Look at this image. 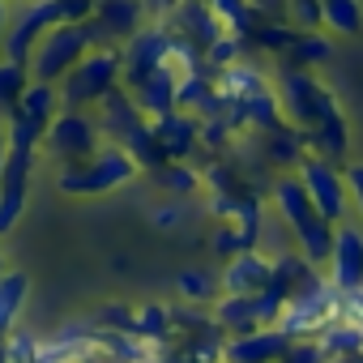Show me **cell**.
<instances>
[{"label":"cell","mask_w":363,"mask_h":363,"mask_svg":"<svg viewBox=\"0 0 363 363\" xmlns=\"http://www.w3.org/2000/svg\"><path fill=\"white\" fill-rule=\"evenodd\" d=\"M320 30L359 35L363 30V0H320Z\"/></svg>","instance_id":"cell-27"},{"label":"cell","mask_w":363,"mask_h":363,"mask_svg":"<svg viewBox=\"0 0 363 363\" xmlns=\"http://www.w3.org/2000/svg\"><path fill=\"white\" fill-rule=\"evenodd\" d=\"M342 316H350V320H359V325H363V286L342 295Z\"/></svg>","instance_id":"cell-33"},{"label":"cell","mask_w":363,"mask_h":363,"mask_svg":"<svg viewBox=\"0 0 363 363\" xmlns=\"http://www.w3.org/2000/svg\"><path fill=\"white\" fill-rule=\"evenodd\" d=\"M5 30H9V0H0V43H5Z\"/></svg>","instance_id":"cell-35"},{"label":"cell","mask_w":363,"mask_h":363,"mask_svg":"<svg viewBox=\"0 0 363 363\" xmlns=\"http://www.w3.org/2000/svg\"><path fill=\"white\" fill-rule=\"evenodd\" d=\"M56 22H65V5H60V0H22V13H18V18H9L5 43H0V56L30 65L35 43H39Z\"/></svg>","instance_id":"cell-9"},{"label":"cell","mask_w":363,"mask_h":363,"mask_svg":"<svg viewBox=\"0 0 363 363\" xmlns=\"http://www.w3.org/2000/svg\"><path fill=\"white\" fill-rule=\"evenodd\" d=\"M116 86H120V48H116V43L90 48V52L56 82L60 103H65V107H77V111H94Z\"/></svg>","instance_id":"cell-3"},{"label":"cell","mask_w":363,"mask_h":363,"mask_svg":"<svg viewBox=\"0 0 363 363\" xmlns=\"http://www.w3.org/2000/svg\"><path fill=\"white\" fill-rule=\"evenodd\" d=\"M274 86H278V99H282L286 124L308 137V150H316L325 158H342L350 150V128H346V116L337 107V94L316 77V69L282 65Z\"/></svg>","instance_id":"cell-1"},{"label":"cell","mask_w":363,"mask_h":363,"mask_svg":"<svg viewBox=\"0 0 363 363\" xmlns=\"http://www.w3.org/2000/svg\"><path fill=\"white\" fill-rule=\"evenodd\" d=\"M133 90V99H137V107L150 116V120H158V116H167V111H175L179 107V73L175 69H167V65H158L150 77H141L137 86H128Z\"/></svg>","instance_id":"cell-18"},{"label":"cell","mask_w":363,"mask_h":363,"mask_svg":"<svg viewBox=\"0 0 363 363\" xmlns=\"http://www.w3.org/2000/svg\"><path fill=\"white\" fill-rule=\"evenodd\" d=\"M329 56H333L329 30H295L291 48L282 52V60H286V65H295V69H320Z\"/></svg>","instance_id":"cell-25"},{"label":"cell","mask_w":363,"mask_h":363,"mask_svg":"<svg viewBox=\"0 0 363 363\" xmlns=\"http://www.w3.org/2000/svg\"><path fill=\"white\" fill-rule=\"evenodd\" d=\"M150 175H154V184H158L167 197H179V201H189L193 193H201V189H206V175H201L189 158H167V162H162V167H154Z\"/></svg>","instance_id":"cell-20"},{"label":"cell","mask_w":363,"mask_h":363,"mask_svg":"<svg viewBox=\"0 0 363 363\" xmlns=\"http://www.w3.org/2000/svg\"><path fill=\"white\" fill-rule=\"evenodd\" d=\"M261 244V231H248L244 223H235V218H223L218 227H214V257L218 261H231V257H240V252H248V248H257Z\"/></svg>","instance_id":"cell-28"},{"label":"cell","mask_w":363,"mask_h":363,"mask_svg":"<svg viewBox=\"0 0 363 363\" xmlns=\"http://www.w3.org/2000/svg\"><path fill=\"white\" fill-rule=\"evenodd\" d=\"M184 218H189V206L179 201V197H167V201L150 214V223H154L158 231H175V227H184Z\"/></svg>","instance_id":"cell-31"},{"label":"cell","mask_w":363,"mask_h":363,"mask_svg":"<svg viewBox=\"0 0 363 363\" xmlns=\"http://www.w3.org/2000/svg\"><path fill=\"white\" fill-rule=\"evenodd\" d=\"M94 116H99V124H103V137L107 141H128V133H137L150 116L137 107V99H133V90L128 86H116L99 107H94Z\"/></svg>","instance_id":"cell-17"},{"label":"cell","mask_w":363,"mask_h":363,"mask_svg":"<svg viewBox=\"0 0 363 363\" xmlns=\"http://www.w3.org/2000/svg\"><path fill=\"white\" fill-rule=\"evenodd\" d=\"M286 299L278 291H261V295H218L214 299V320L227 337H240V333H252V329H265V325H278Z\"/></svg>","instance_id":"cell-8"},{"label":"cell","mask_w":363,"mask_h":363,"mask_svg":"<svg viewBox=\"0 0 363 363\" xmlns=\"http://www.w3.org/2000/svg\"><path fill=\"white\" fill-rule=\"evenodd\" d=\"M171 26L162 18L145 22L137 35H128L120 43V86H137L141 77H150L162 60H167V48H171Z\"/></svg>","instance_id":"cell-10"},{"label":"cell","mask_w":363,"mask_h":363,"mask_svg":"<svg viewBox=\"0 0 363 363\" xmlns=\"http://www.w3.org/2000/svg\"><path fill=\"white\" fill-rule=\"evenodd\" d=\"M316 342H320L325 359H337V354L363 350V325H359V320H350V316H337L329 329H320V333H316Z\"/></svg>","instance_id":"cell-29"},{"label":"cell","mask_w":363,"mask_h":363,"mask_svg":"<svg viewBox=\"0 0 363 363\" xmlns=\"http://www.w3.org/2000/svg\"><path fill=\"white\" fill-rule=\"evenodd\" d=\"M141 5H145V13H150V18H171L179 0H141Z\"/></svg>","instance_id":"cell-34"},{"label":"cell","mask_w":363,"mask_h":363,"mask_svg":"<svg viewBox=\"0 0 363 363\" xmlns=\"http://www.w3.org/2000/svg\"><path fill=\"white\" fill-rule=\"evenodd\" d=\"M103 43V35H99V26L86 18V22H56L39 43H35V52H30V77L35 82H60L90 48H99Z\"/></svg>","instance_id":"cell-4"},{"label":"cell","mask_w":363,"mask_h":363,"mask_svg":"<svg viewBox=\"0 0 363 363\" xmlns=\"http://www.w3.org/2000/svg\"><path fill=\"white\" fill-rule=\"evenodd\" d=\"M5 346H9V363H35L39 350H43V342H39L35 333H26V329L5 333Z\"/></svg>","instance_id":"cell-30"},{"label":"cell","mask_w":363,"mask_h":363,"mask_svg":"<svg viewBox=\"0 0 363 363\" xmlns=\"http://www.w3.org/2000/svg\"><path fill=\"white\" fill-rule=\"evenodd\" d=\"M0 363H9V346H5V333H0Z\"/></svg>","instance_id":"cell-37"},{"label":"cell","mask_w":363,"mask_h":363,"mask_svg":"<svg viewBox=\"0 0 363 363\" xmlns=\"http://www.w3.org/2000/svg\"><path fill=\"white\" fill-rule=\"evenodd\" d=\"M337 316H342V291H337L329 278H320L316 286H308L303 295H295V299L282 308L278 325H282L291 337H316V333L329 329Z\"/></svg>","instance_id":"cell-7"},{"label":"cell","mask_w":363,"mask_h":363,"mask_svg":"<svg viewBox=\"0 0 363 363\" xmlns=\"http://www.w3.org/2000/svg\"><path fill=\"white\" fill-rule=\"evenodd\" d=\"M60 107H65V103H60V90H56L52 82H30L13 116H22V120H26V124H35L39 133H48V124L60 116Z\"/></svg>","instance_id":"cell-21"},{"label":"cell","mask_w":363,"mask_h":363,"mask_svg":"<svg viewBox=\"0 0 363 363\" xmlns=\"http://www.w3.org/2000/svg\"><path fill=\"white\" fill-rule=\"evenodd\" d=\"M90 22L99 26L103 43H116V48H120L128 35H137V30L150 22V13H145L141 0H94Z\"/></svg>","instance_id":"cell-16"},{"label":"cell","mask_w":363,"mask_h":363,"mask_svg":"<svg viewBox=\"0 0 363 363\" xmlns=\"http://www.w3.org/2000/svg\"><path fill=\"white\" fill-rule=\"evenodd\" d=\"M295 342H299V337H291L282 325H265V329L227 337V342H223V359H227V363H282V359L295 350Z\"/></svg>","instance_id":"cell-12"},{"label":"cell","mask_w":363,"mask_h":363,"mask_svg":"<svg viewBox=\"0 0 363 363\" xmlns=\"http://www.w3.org/2000/svg\"><path fill=\"white\" fill-rule=\"evenodd\" d=\"M30 299V278L22 269L0 274V333H13L22 325V308Z\"/></svg>","instance_id":"cell-22"},{"label":"cell","mask_w":363,"mask_h":363,"mask_svg":"<svg viewBox=\"0 0 363 363\" xmlns=\"http://www.w3.org/2000/svg\"><path fill=\"white\" fill-rule=\"evenodd\" d=\"M103 124L94 111H77V107H60V116L48 124L43 133V145L39 154H48L56 167H73V162H86L90 154H99L103 145Z\"/></svg>","instance_id":"cell-5"},{"label":"cell","mask_w":363,"mask_h":363,"mask_svg":"<svg viewBox=\"0 0 363 363\" xmlns=\"http://www.w3.org/2000/svg\"><path fill=\"white\" fill-rule=\"evenodd\" d=\"M30 82H35L30 77V65L0 56V120H9L18 111V103H22V94H26Z\"/></svg>","instance_id":"cell-26"},{"label":"cell","mask_w":363,"mask_h":363,"mask_svg":"<svg viewBox=\"0 0 363 363\" xmlns=\"http://www.w3.org/2000/svg\"><path fill=\"white\" fill-rule=\"evenodd\" d=\"M265 86H274L248 56L244 60H235V65H227V69H218V90L227 94V103H240V99H248V94H257V90H265Z\"/></svg>","instance_id":"cell-24"},{"label":"cell","mask_w":363,"mask_h":363,"mask_svg":"<svg viewBox=\"0 0 363 363\" xmlns=\"http://www.w3.org/2000/svg\"><path fill=\"white\" fill-rule=\"evenodd\" d=\"M137 175H141V162L133 158V150L120 145V141H103L99 154H90L86 162L60 167L56 189L65 197H103V193H116V189L133 184Z\"/></svg>","instance_id":"cell-2"},{"label":"cell","mask_w":363,"mask_h":363,"mask_svg":"<svg viewBox=\"0 0 363 363\" xmlns=\"http://www.w3.org/2000/svg\"><path fill=\"white\" fill-rule=\"evenodd\" d=\"M5 269H9V265H5V252H0V274H5Z\"/></svg>","instance_id":"cell-38"},{"label":"cell","mask_w":363,"mask_h":363,"mask_svg":"<svg viewBox=\"0 0 363 363\" xmlns=\"http://www.w3.org/2000/svg\"><path fill=\"white\" fill-rule=\"evenodd\" d=\"M329 363H363V350H350V354H337V359H329Z\"/></svg>","instance_id":"cell-36"},{"label":"cell","mask_w":363,"mask_h":363,"mask_svg":"<svg viewBox=\"0 0 363 363\" xmlns=\"http://www.w3.org/2000/svg\"><path fill=\"white\" fill-rule=\"evenodd\" d=\"M342 175H346V193H350V210L363 218V158H354V162H346L342 167Z\"/></svg>","instance_id":"cell-32"},{"label":"cell","mask_w":363,"mask_h":363,"mask_svg":"<svg viewBox=\"0 0 363 363\" xmlns=\"http://www.w3.org/2000/svg\"><path fill=\"white\" fill-rule=\"evenodd\" d=\"M325 274H320V265H312L303 252H295V248H286V252H278L274 257V278H269V291H278L286 303L295 299V295H303L308 286H316Z\"/></svg>","instance_id":"cell-19"},{"label":"cell","mask_w":363,"mask_h":363,"mask_svg":"<svg viewBox=\"0 0 363 363\" xmlns=\"http://www.w3.org/2000/svg\"><path fill=\"white\" fill-rule=\"evenodd\" d=\"M35 158L39 150H13L9 145V158H5V171H0V240H5L26 206H30V179H35Z\"/></svg>","instance_id":"cell-11"},{"label":"cell","mask_w":363,"mask_h":363,"mask_svg":"<svg viewBox=\"0 0 363 363\" xmlns=\"http://www.w3.org/2000/svg\"><path fill=\"white\" fill-rule=\"evenodd\" d=\"M175 295L184 303H197V308H214V299L223 295V274L206 269V265H193L175 278Z\"/></svg>","instance_id":"cell-23"},{"label":"cell","mask_w":363,"mask_h":363,"mask_svg":"<svg viewBox=\"0 0 363 363\" xmlns=\"http://www.w3.org/2000/svg\"><path fill=\"white\" fill-rule=\"evenodd\" d=\"M223 363H227V359H223Z\"/></svg>","instance_id":"cell-39"},{"label":"cell","mask_w":363,"mask_h":363,"mask_svg":"<svg viewBox=\"0 0 363 363\" xmlns=\"http://www.w3.org/2000/svg\"><path fill=\"white\" fill-rule=\"evenodd\" d=\"M295 175L303 179V189H308L312 206H316L333 227L346 223V214H350V193H346V175H342L337 158H325V154L308 150L303 162L295 167Z\"/></svg>","instance_id":"cell-6"},{"label":"cell","mask_w":363,"mask_h":363,"mask_svg":"<svg viewBox=\"0 0 363 363\" xmlns=\"http://www.w3.org/2000/svg\"><path fill=\"white\" fill-rule=\"evenodd\" d=\"M223 295H261L274 278V257H265L261 248H248L231 261H223Z\"/></svg>","instance_id":"cell-14"},{"label":"cell","mask_w":363,"mask_h":363,"mask_svg":"<svg viewBox=\"0 0 363 363\" xmlns=\"http://www.w3.org/2000/svg\"><path fill=\"white\" fill-rule=\"evenodd\" d=\"M150 124H154V137H158L167 158H193L201 150V116H193L184 107H175V111H167Z\"/></svg>","instance_id":"cell-15"},{"label":"cell","mask_w":363,"mask_h":363,"mask_svg":"<svg viewBox=\"0 0 363 363\" xmlns=\"http://www.w3.org/2000/svg\"><path fill=\"white\" fill-rule=\"evenodd\" d=\"M325 278L346 295L363 286V231L354 223H337L333 231V252L325 261Z\"/></svg>","instance_id":"cell-13"}]
</instances>
